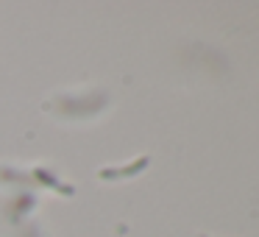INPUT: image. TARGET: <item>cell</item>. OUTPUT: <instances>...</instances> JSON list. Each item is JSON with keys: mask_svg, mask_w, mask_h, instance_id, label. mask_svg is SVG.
<instances>
[{"mask_svg": "<svg viewBox=\"0 0 259 237\" xmlns=\"http://www.w3.org/2000/svg\"><path fill=\"white\" fill-rule=\"evenodd\" d=\"M201 237H206V234H201Z\"/></svg>", "mask_w": 259, "mask_h": 237, "instance_id": "cell-2", "label": "cell"}, {"mask_svg": "<svg viewBox=\"0 0 259 237\" xmlns=\"http://www.w3.org/2000/svg\"><path fill=\"white\" fill-rule=\"evenodd\" d=\"M145 168H148V156H140V159H134L131 165H125V168H103V170H98V176H101L103 181H117V179L140 176Z\"/></svg>", "mask_w": 259, "mask_h": 237, "instance_id": "cell-1", "label": "cell"}]
</instances>
